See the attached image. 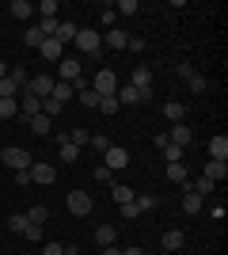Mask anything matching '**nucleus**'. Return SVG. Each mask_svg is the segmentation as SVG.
<instances>
[{"instance_id": "nucleus-1", "label": "nucleus", "mask_w": 228, "mask_h": 255, "mask_svg": "<svg viewBox=\"0 0 228 255\" xmlns=\"http://www.w3.org/2000/svg\"><path fill=\"white\" fill-rule=\"evenodd\" d=\"M0 160H4V164H8L11 171H27V168L34 164V160H31V152L23 149V145H8V149L0 152Z\"/></svg>"}, {"instance_id": "nucleus-2", "label": "nucleus", "mask_w": 228, "mask_h": 255, "mask_svg": "<svg viewBox=\"0 0 228 255\" xmlns=\"http://www.w3.org/2000/svg\"><path fill=\"white\" fill-rule=\"evenodd\" d=\"M73 42L80 46V53H87V57H99V50H103V38H99V31H91V27H80Z\"/></svg>"}, {"instance_id": "nucleus-3", "label": "nucleus", "mask_w": 228, "mask_h": 255, "mask_svg": "<svg viewBox=\"0 0 228 255\" xmlns=\"http://www.w3.org/2000/svg\"><path fill=\"white\" fill-rule=\"evenodd\" d=\"M91 92H95L99 99H103V96H114V92H118V76L110 73V69H99L95 80H91Z\"/></svg>"}, {"instance_id": "nucleus-4", "label": "nucleus", "mask_w": 228, "mask_h": 255, "mask_svg": "<svg viewBox=\"0 0 228 255\" xmlns=\"http://www.w3.org/2000/svg\"><path fill=\"white\" fill-rule=\"evenodd\" d=\"M76 76H84V61H80V57H61V61H57V80H61V84H73Z\"/></svg>"}, {"instance_id": "nucleus-5", "label": "nucleus", "mask_w": 228, "mask_h": 255, "mask_svg": "<svg viewBox=\"0 0 228 255\" xmlns=\"http://www.w3.org/2000/svg\"><path fill=\"white\" fill-rule=\"evenodd\" d=\"M103 168H110V171L130 168V149H122V145H110V149L103 152Z\"/></svg>"}, {"instance_id": "nucleus-6", "label": "nucleus", "mask_w": 228, "mask_h": 255, "mask_svg": "<svg viewBox=\"0 0 228 255\" xmlns=\"http://www.w3.org/2000/svg\"><path fill=\"white\" fill-rule=\"evenodd\" d=\"M15 103H19V118H27V122H31L34 115H42V99H38V96H31L27 88H23L19 96H15Z\"/></svg>"}, {"instance_id": "nucleus-7", "label": "nucleus", "mask_w": 228, "mask_h": 255, "mask_svg": "<svg viewBox=\"0 0 228 255\" xmlns=\"http://www.w3.org/2000/svg\"><path fill=\"white\" fill-rule=\"evenodd\" d=\"M54 76H46V73H31V84H27V92L31 96H38V99H50V92H54Z\"/></svg>"}, {"instance_id": "nucleus-8", "label": "nucleus", "mask_w": 228, "mask_h": 255, "mask_svg": "<svg viewBox=\"0 0 228 255\" xmlns=\"http://www.w3.org/2000/svg\"><path fill=\"white\" fill-rule=\"evenodd\" d=\"M69 213H73V217H87V213H91V194L69 191Z\"/></svg>"}, {"instance_id": "nucleus-9", "label": "nucleus", "mask_w": 228, "mask_h": 255, "mask_svg": "<svg viewBox=\"0 0 228 255\" xmlns=\"http://www.w3.org/2000/svg\"><path fill=\"white\" fill-rule=\"evenodd\" d=\"M31 183H38V187H50V183H57V168L54 164H31Z\"/></svg>"}, {"instance_id": "nucleus-10", "label": "nucleus", "mask_w": 228, "mask_h": 255, "mask_svg": "<svg viewBox=\"0 0 228 255\" xmlns=\"http://www.w3.org/2000/svg\"><path fill=\"white\" fill-rule=\"evenodd\" d=\"M190 137H194V133H190V126H186V122H171V129H167V141H171V145L186 149V145H190Z\"/></svg>"}, {"instance_id": "nucleus-11", "label": "nucleus", "mask_w": 228, "mask_h": 255, "mask_svg": "<svg viewBox=\"0 0 228 255\" xmlns=\"http://www.w3.org/2000/svg\"><path fill=\"white\" fill-rule=\"evenodd\" d=\"M38 53H42V57H46V61H61V57H65V46H61V42H57V38H42V46H38Z\"/></svg>"}, {"instance_id": "nucleus-12", "label": "nucleus", "mask_w": 228, "mask_h": 255, "mask_svg": "<svg viewBox=\"0 0 228 255\" xmlns=\"http://www.w3.org/2000/svg\"><path fill=\"white\" fill-rule=\"evenodd\" d=\"M130 84L137 88V92H149V88H152V69H149V65H137V69L130 73Z\"/></svg>"}, {"instance_id": "nucleus-13", "label": "nucleus", "mask_w": 228, "mask_h": 255, "mask_svg": "<svg viewBox=\"0 0 228 255\" xmlns=\"http://www.w3.org/2000/svg\"><path fill=\"white\" fill-rule=\"evenodd\" d=\"M186 183H190V179H186ZM186 183H183V210L190 213V217H194V213H202V206H206V198H202V194H194V191H190V187H186Z\"/></svg>"}, {"instance_id": "nucleus-14", "label": "nucleus", "mask_w": 228, "mask_h": 255, "mask_svg": "<svg viewBox=\"0 0 228 255\" xmlns=\"http://www.w3.org/2000/svg\"><path fill=\"white\" fill-rule=\"evenodd\" d=\"M202 175H206V179H213V183H225V179H228V160H209Z\"/></svg>"}, {"instance_id": "nucleus-15", "label": "nucleus", "mask_w": 228, "mask_h": 255, "mask_svg": "<svg viewBox=\"0 0 228 255\" xmlns=\"http://www.w3.org/2000/svg\"><path fill=\"white\" fill-rule=\"evenodd\" d=\"M209 160H228V133L209 137Z\"/></svg>"}, {"instance_id": "nucleus-16", "label": "nucleus", "mask_w": 228, "mask_h": 255, "mask_svg": "<svg viewBox=\"0 0 228 255\" xmlns=\"http://www.w3.org/2000/svg\"><path fill=\"white\" fill-rule=\"evenodd\" d=\"M163 252H179V248L186 244V236H183V229H167V233H163Z\"/></svg>"}, {"instance_id": "nucleus-17", "label": "nucleus", "mask_w": 228, "mask_h": 255, "mask_svg": "<svg viewBox=\"0 0 228 255\" xmlns=\"http://www.w3.org/2000/svg\"><path fill=\"white\" fill-rule=\"evenodd\" d=\"M126 42H130V34L122 31V27H110L107 38H103V46H110V50H126Z\"/></svg>"}, {"instance_id": "nucleus-18", "label": "nucleus", "mask_w": 228, "mask_h": 255, "mask_svg": "<svg viewBox=\"0 0 228 255\" xmlns=\"http://www.w3.org/2000/svg\"><path fill=\"white\" fill-rule=\"evenodd\" d=\"M8 15H11V19H31V15H34V4H27V0H11V4H8Z\"/></svg>"}, {"instance_id": "nucleus-19", "label": "nucleus", "mask_w": 228, "mask_h": 255, "mask_svg": "<svg viewBox=\"0 0 228 255\" xmlns=\"http://www.w3.org/2000/svg\"><path fill=\"white\" fill-rule=\"evenodd\" d=\"M50 99H57V103L65 107V103H73V99H76V92H73V84H61V80H57L54 92H50Z\"/></svg>"}, {"instance_id": "nucleus-20", "label": "nucleus", "mask_w": 228, "mask_h": 255, "mask_svg": "<svg viewBox=\"0 0 228 255\" xmlns=\"http://www.w3.org/2000/svg\"><path fill=\"white\" fill-rule=\"evenodd\" d=\"M114 99H118V107L122 103H141V92H137L133 84H122L118 92H114Z\"/></svg>"}, {"instance_id": "nucleus-21", "label": "nucleus", "mask_w": 228, "mask_h": 255, "mask_svg": "<svg viewBox=\"0 0 228 255\" xmlns=\"http://www.w3.org/2000/svg\"><path fill=\"white\" fill-rule=\"evenodd\" d=\"M76 31H80V27H76L73 19H69V23H57V34H54V38L65 46V42H73V38H76Z\"/></svg>"}, {"instance_id": "nucleus-22", "label": "nucleus", "mask_w": 228, "mask_h": 255, "mask_svg": "<svg viewBox=\"0 0 228 255\" xmlns=\"http://www.w3.org/2000/svg\"><path fill=\"white\" fill-rule=\"evenodd\" d=\"M186 187H190V191H194V194H202V198L217 191V183H213V179H206V175H198V179H194V183H186Z\"/></svg>"}, {"instance_id": "nucleus-23", "label": "nucleus", "mask_w": 228, "mask_h": 255, "mask_svg": "<svg viewBox=\"0 0 228 255\" xmlns=\"http://www.w3.org/2000/svg\"><path fill=\"white\" fill-rule=\"evenodd\" d=\"M31 129H34V133H54V118H50V115H34Z\"/></svg>"}, {"instance_id": "nucleus-24", "label": "nucleus", "mask_w": 228, "mask_h": 255, "mask_svg": "<svg viewBox=\"0 0 228 255\" xmlns=\"http://www.w3.org/2000/svg\"><path fill=\"white\" fill-rule=\"evenodd\" d=\"M8 118H19V103L15 99H0V122H8Z\"/></svg>"}, {"instance_id": "nucleus-25", "label": "nucleus", "mask_w": 228, "mask_h": 255, "mask_svg": "<svg viewBox=\"0 0 228 255\" xmlns=\"http://www.w3.org/2000/svg\"><path fill=\"white\" fill-rule=\"evenodd\" d=\"M95 244H99V248L114 244V225H99V229H95Z\"/></svg>"}, {"instance_id": "nucleus-26", "label": "nucleus", "mask_w": 228, "mask_h": 255, "mask_svg": "<svg viewBox=\"0 0 228 255\" xmlns=\"http://www.w3.org/2000/svg\"><path fill=\"white\" fill-rule=\"evenodd\" d=\"M163 115L171 118V122H183L186 118V103H163Z\"/></svg>"}, {"instance_id": "nucleus-27", "label": "nucleus", "mask_w": 228, "mask_h": 255, "mask_svg": "<svg viewBox=\"0 0 228 255\" xmlns=\"http://www.w3.org/2000/svg\"><path fill=\"white\" fill-rule=\"evenodd\" d=\"M11 80H15V88H19V92H23V88H27V84H31V69H23V65H19V69H11Z\"/></svg>"}, {"instance_id": "nucleus-28", "label": "nucleus", "mask_w": 228, "mask_h": 255, "mask_svg": "<svg viewBox=\"0 0 228 255\" xmlns=\"http://www.w3.org/2000/svg\"><path fill=\"white\" fill-rule=\"evenodd\" d=\"M34 11H38L42 19H57V11H61V8H57V0H42V4H38Z\"/></svg>"}, {"instance_id": "nucleus-29", "label": "nucleus", "mask_w": 228, "mask_h": 255, "mask_svg": "<svg viewBox=\"0 0 228 255\" xmlns=\"http://www.w3.org/2000/svg\"><path fill=\"white\" fill-rule=\"evenodd\" d=\"M160 152L167 156V164H183V152H186V149H179V145H171V141H167Z\"/></svg>"}, {"instance_id": "nucleus-30", "label": "nucleus", "mask_w": 228, "mask_h": 255, "mask_svg": "<svg viewBox=\"0 0 228 255\" xmlns=\"http://www.w3.org/2000/svg\"><path fill=\"white\" fill-rule=\"evenodd\" d=\"M46 217H50V210H46V206H31V210H27V221H31V225H42Z\"/></svg>"}, {"instance_id": "nucleus-31", "label": "nucleus", "mask_w": 228, "mask_h": 255, "mask_svg": "<svg viewBox=\"0 0 228 255\" xmlns=\"http://www.w3.org/2000/svg\"><path fill=\"white\" fill-rule=\"evenodd\" d=\"M167 179L171 183H186V164H167Z\"/></svg>"}, {"instance_id": "nucleus-32", "label": "nucleus", "mask_w": 228, "mask_h": 255, "mask_svg": "<svg viewBox=\"0 0 228 255\" xmlns=\"http://www.w3.org/2000/svg\"><path fill=\"white\" fill-rule=\"evenodd\" d=\"M95 111H103V115H118V99H114V96H103Z\"/></svg>"}, {"instance_id": "nucleus-33", "label": "nucleus", "mask_w": 228, "mask_h": 255, "mask_svg": "<svg viewBox=\"0 0 228 255\" xmlns=\"http://www.w3.org/2000/svg\"><path fill=\"white\" fill-rule=\"evenodd\" d=\"M69 141H73L76 149H84L87 141H91V129H73V133H69Z\"/></svg>"}, {"instance_id": "nucleus-34", "label": "nucleus", "mask_w": 228, "mask_h": 255, "mask_svg": "<svg viewBox=\"0 0 228 255\" xmlns=\"http://www.w3.org/2000/svg\"><path fill=\"white\" fill-rule=\"evenodd\" d=\"M27 225H31V221H27V213H11V217H8V229H11V233H23Z\"/></svg>"}, {"instance_id": "nucleus-35", "label": "nucleus", "mask_w": 228, "mask_h": 255, "mask_svg": "<svg viewBox=\"0 0 228 255\" xmlns=\"http://www.w3.org/2000/svg\"><path fill=\"white\" fill-rule=\"evenodd\" d=\"M114 202H133V191H130V187H126V183H114Z\"/></svg>"}, {"instance_id": "nucleus-36", "label": "nucleus", "mask_w": 228, "mask_h": 255, "mask_svg": "<svg viewBox=\"0 0 228 255\" xmlns=\"http://www.w3.org/2000/svg\"><path fill=\"white\" fill-rule=\"evenodd\" d=\"M87 145H91L95 152H107V149H110V137H107V133H91V141H87Z\"/></svg>"}, {"instance_id": "nucleus-37", "label": "nucleus", "mask_w": 228, "mask_h": 255, "mask_svg": "<svg viewBox=\"0 0 228 255\" xmlns=\"http://www.w3.org/2000/svg\"><path fill=\"white\" fill-rule=\"evenodd\" d=\"M23 42L38 50V46H42V31H38V27H27V34H23Z\"/></svg>"}, {"instance_id": "nucleus-38", "label": "nucleus", "mask_w": 228, "mask_h": 255, "mask_svg": "<svg viewBox=\"0 0 228 255\" xmlns=\"http://www.w3.org/2000/svg\"><path fill=\"white\" fill-rule=\"evenodd\" d=\"M186 84H190V92H206V88H209V80H206L202 73H194V76H186Z\"/></svg>"}, {"instance_id": "nucleus-39", "label": "nucleus", "mask_w": 228, "mask_h": 255, "mask_svg": "<svg viewBox=\"0 0 228 255\" xmlns=\"http://www.w3.org/2000/svg\"><path fill=\"white\" fill-rule=\"evenodd\" d=\"M114 11H122V15H133V11H141V4H137V0H118V4H114Z\"/></svg>"}, {"instance_id": "nucleus-40", "label": "nucleus", "mask_w": 228, "mask_h": 255, "mask_svg": "<svg viewBox=\"0 0 228 255\" xmlns=\"http://www.w3.org/2000/svg\"><path fill=\"white\" fill-rule=\"evenodd\" d=\"M61 111H65V107L57 103V99H42V115H50V118H57V115H61Z\"/></svg>"}, {"instance_id": "nucleus-41", "label": "nucleus", "mask_w": 228, "mask_h": 255, "mask_svg": "<svg viewBox=\"0 0 228 255\" xmlns=\"http://www.w3.org/2000/svg\"><path fill=\"white\" fill-rule=\"evenodd\" d=\"M133 202H137V210H141V213H149L152 206H156V198H152V194H133Z\"/></svg>"}, {"instance_id": "nucleus-42", "label": "nucleus", "mask_w": 228, "mask_h": 255, "mask_svg": "<svg viewBox=\"0 0 228 255\" xmlns=\"http://www.w3.org/2000/svg\"><path fill=\"white\" fill-rule=\"evenodd\" d=\"M76 156H80V149H76L73 141H65V145H61V160H65V164H73Z\"/></svg>"}, {"instance_id": "nucleus-43", "label": "nucleus", "mask_w": 228, "mask_h": 255, "mask_svg": "<svg viewBox=\"0 0 228 255\" xmlns=\"http://www.w3.org/2000/svg\"><path fill=\"white\" fill-rule=\"evenodd\" d=\"M122 217H126V221H137V217H141L137 202H122Z\"/></svg>"}, {"instance_id": "nucleus-44", "label": "nucleus", "mask_w": 228, "mask_h": 255, "mask_svg": "<svg viewBox=\"0 0 228 255\" xmlns=\"http://www.w3.org/2000/svg\"><path fill=\"white\" fill-rule=\"evenodd\" d=\"M126 50H130V53H141V50H145V38H141V34H130V42H126Z\"/></svg>"}, {"instance_id": "nucleus-45", "label": "nucleus", "mask_w": 228, "mask_h": 255, "mask_svg": "<svg viewBox=\"0 0 228 255\" xmlns=\"http://www.w3.org/2000/svg\"><path fill=\"white\" fill-rule=\"evenodd\" d=\"M76 99H80V103H84V107H99V96H95V92H91V88H87V92H80V96H76Z\"/></svg>"}, {"instance_id": "nucleus-46", "label": "nucleus", "mask_w": 228, "mask_h": 255, "mask_svg": "<svg viewBox=\"0 0 228 255\" xmlns=\"http://www.w3.org/2000/svg\"><path fill=\"white\" fill-rule=\"evenodd\" d=\"M42 255H65V244H57V240H50V244H42Z\"/></svg>"}, {"instance_id": "nucleus-47", "label": "nucleus", "mask_w": 228, "mask_h": 255, "mask_svg": "<svg viewBox=\"0 0 228 255\" xmlns=\"http://www.w3.org/2000/svg\"><path fill=\"white\" fill-rule=\"evenodd\" d=\"M95 179H99V183H110V179H114V171L103 168V164H95Z\"/></svg>"}, {"instance_id": "nucleus-48", "label": "nucleus", "mask_w": 228, "mask_h": 255, "mask_svg": "<svg viewBox=\"0 0 228 255\" xmlns=\"http://www.w3.org/2000/svg\"><path fill=\"white\" fill-rule=\"evenodd\" d=\"M23 236H27V240H34V244H38V236H42V225H27V229H23Z\"/></svg>"}, {"instance_id": "nucleus-49", "label": "nucleus", "mask_w": 228, "mask_h": 255, "mask_svg": "<svg viewBox=\"0 0 228 255\" xmlns=\"http://www.w3.org/2000/svg\"><path fill=\"white\" fill-rule=\"evenodd\" d=\"M175 73H179V76H183V80H186V76H194L198 69H194V65H190V61H179V69H175Z\"/></svg>"}, {"instance_id": "nucleus-50", "label": "nucleus", "mask_w": 228, "mask_h": 255, "mask_svg": "<svg viewBox=\"0 0 228 255\" xmlns=\"http://www.w3.org/2000/svg\"><path fill=\"white\" fill-rule=\"evenodd\" d=\"M99 19L107 23V27H114V19H118V11H114V8H107V11H99Z\"/></svg>"}, {"instance_id": "nucleus-51", "label": "nucleus", "mask_w": 228, "mask_h": 255, "mask_svg": "<svg viewBox=\"0 0 228 255\" xmlns=\"http://www.w3.org/2000/svg\"><path fill=\"white\" fill-rule=\"evenodd\" d=\"M15 187H31V171H15Z\"/></svg>"}, {"instance_id": "nucleus-52", "label": "nucleus", "mask_w": 228, "mask_h": 255, "mask_svg": "<svg viewBox=\"0 0 228 255\" xmlns=\"http://www.w3.org/2000/svg\"><path fill=\"white\" fill-rule=\"evenodd\" d=\"M209 213H213V221H225V213H228V210H225V202H217V206H213Z\"/></svg>"}, {"instance_id": "nucleus-53", "label": "nucleus", "mask_w": 228, "mask_h": 255, "mask_svg": "<svg viewBox=\"0 0 228 255\" xmlns=\"http://www.w3.org/2000/svg\"><path fill=\"white\" fill-rule=\"evenodd\" d=\"M99 255H122V248H114V244H107V248H99Z\"/></svg>"}, {"instance_id": "nucleus-54", "label": "nucleus", "mask_w": 228, "mask_h": 255, "mask_svg": "<svg viewBox=\"0 0 228 255\" xmlns=\"http://www.w3.org/2000/svg\"><path fill=\"white\" fill-rule=\"evenodd\" d=\"M122 255H145V252H141L137 244H130V248H122Z\"/></svg>"}, {"instance_id": "nucleus-55", "label": "nucleus", "mask_w": 228, "mask_h": 255, "mask_svg": "<svg viewBox=\"0 0 228 255\" xmlns=\"http://www.w3.org/2000/svg\"><path fill=\"white\" fill-rule=\"evenodd\" d=\"M4 76H8V65H4V61H0V80H4Z\"/></svg>"}, {"instance_id": "nucleus-56", "label": "nucleus", "mask_w": 228, "mask_h": 255, "mask_svg": "<svg viewBox=\"0 0 228 255\" xmlns=\"http://www.w3.org/2000/svg\"><path fill=\"white\" fill-rule=\"evenodd\" d=\"M0 23H4V15H0Z\"/></svg>"}]
</instances>
